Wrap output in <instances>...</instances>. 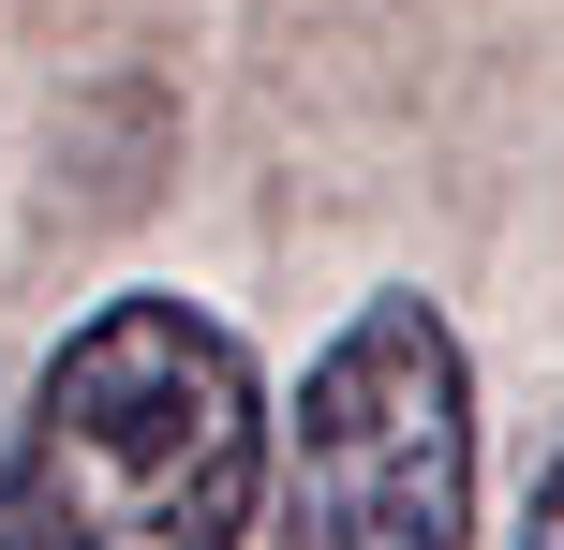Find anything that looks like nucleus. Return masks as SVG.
<instances>
[{
  "instance_id": "nucleus-1",
  "label": "nucleus",
  "mask_w": 564,
  "mask_h": 550,
  "mask_svg": "<svg viewBox=\"0 0 564 550\" xmlns=\"http://www.w3.org/2000/svg\"><path fill=\"white\" fill-rule=\"evenodd\" d=\"M15 492L45 550H238L268 492L253 357L194 298H105L30 387Z\"/></svg>"
},
{
  "instance_id": "nucleus-2",
  "label": "nucleus",
  "mask_w": 564,
  "mask_h": 550,
  "mask_svg": "<svg viewBox=\"0 0 564 550\" xmlns=\"http://www.w3.org/2000/svg\"><path fill=\"white\" fill-rule=\"evenodd\" d=\"M297 506L327 550H460L476 536V402L431 298H371L297 387Z\"/></svg>"
},
{
  "instance_id": "nucleus-3",
  "label": "nucleus",
  "mask_w": 564,
  "mask_h": 550,
  "mask_svg": "<svg viewBox=\"0 0 564 550\" xmlns=\"http://www.w3.org/2000/svg\"><path fill=\"white\" fill-rule=\"evenodd\" d=\"M0 550H45V536H30V492H15V462H0Z\"/></svg>"
},
{
  "instance_id": "nucleus-4",
  "label": "nucleus",
  "mask_w": 564,
  "mask_h": 550,
  "mask_svg": "<svg viewBox=\"0 0 564 550\" xmlns=\"http://www.w3.org/2000/svg\"><path fill=\"white\" fill-rule=\"evenodd\" d=\"M520 550H564V462H550V492H535V536Z\"/></svg>"
}]
</instances>
